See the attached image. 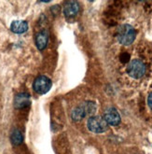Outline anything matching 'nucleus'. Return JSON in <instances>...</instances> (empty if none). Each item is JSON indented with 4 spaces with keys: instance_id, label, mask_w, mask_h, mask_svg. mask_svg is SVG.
<instances>
[{
    "instance_id": "nucleus-2",
    "label": "nucleus",
    "mask_w": 152,
    "mask_h": 154,
    "mask_svg": "<svg viewBox=\"0 0 152 154\" xmlns=\"http://www.w3.org/2000/svg\"><path fill=\"white\" fill-rule=\"evenodd\" d=\"M96 110V106L93 102H85L79 106L76 107L71 113V118L74 122H79L83 120L86 116L92 115Z\"/></svg>"
},
{
    "instance_id": "nucleus-9",
    "label": "nucleus",
    "mask_w": 152,
    "mask_h": 154,
    "mask_svg": "<svg viewBox=\"0 0 152 154\" xmlns=\"http://www.w3.org/2000/svg\"><path fill=\"white\" fill-rule=\"evenodd\" d=\"M49 41V33L46 30L40 31L37 35H35V45L39 51H43L47 47Z\"/></svg>"
},
{
    "instance_id": "nucleus-5",
    "label": "nucleus",
    "mask_w": 152,
    "mask_h": 154,
    "mask_svg": "<svg viewBox=\"0 0 152 154\" xmlns=\"http://www.w3.org/2000/svg\"><path fill=\"white\" fill-rule=\"evenodd\" d=\"M33 88L38 94H45L51 88V80L46 76H38L34 80Z\"/></svg>"
},
{
    "instance_id": "nucleus-4",
    "label": "nucleus",
    "mask_w": 152,
    "mask_h": 154,
    "mask_svg": "<svg viewBox=\"0 0 152 154\" xmlns=\"http://www.w3.org/2000/svg\"><path fill=\"white\" fill-rule=\"evenodd\" d=\"M127 73L132 79H140L146 73V66L140 60H132L127 66Z\"/></svg>"
},
{
    "instance_id": "nucleus-10",
    "label": "nucleus",
    "mask_w": 152,
    "mask_h": 154,
    "mask_svg": "<svg viewBox=\"0 0 152 154\" xmlns=\"http://www.w3.org/2000/svg\"><path fill=\"white\" fill-rule=\"evenodd\" d=\"M11 30L15 34H23L28 30V23L26 21H13L11 24Z\"/></svg>"
},
{
    "instance_id": "nucleus-1",
    "label": "nucleus",
    "mask_w": 152,
    "mask_h": 154,
    "mask_svg": "<svg viewBox=\"0 0 152 154\" xmlns=\"http://www.w3.org/2000/svg\"><path fill=\"white\" fill-rule=\"evenodd\" d=\"M135 35H136V33H135V28L129 24L120 25L117 32L118 41L120 44L125 45V46H128V45L132 44L135 38Z\"/></svg>"
},
{
    "instance_id": "nucleus-11",
    "label": "nucleus",
    "mask_w": 152,
    "mask_h": 154,
    "mask_svg": "<svg viewBox=\"0 0 152 154\" xmlns=\"http://www.w3.org/2000/svg\"><path fill=\"white\" fill-rule=\"evenodd\" d=\"M11 141L14 146H19V145H21L23 141V137L22 132L18 129L13 130L11 135Z\"/></svg>"
},
{
    "instance_id": "nucleus-7",
    "label": "nucleus",
    "mask_w": 152,
    "mask_h": 154,
    "mask_svg": "<svg viewBox=\"0 0 152 154\" xmlns=\"http://www.w3.org/2000/svg\"><path fill=\"white\" fill-rule=\"evenodd\" d=\"M30 104V95L26 93L18 94L14 98V106L17 109H22Z\"/></svg>"
},
{
    "instance_id": "nucleus-12",
    "label": "nucleus",
    "mask_w": 152,
    "mask_h": 154,
    "mask_svg": "<svg viewBox=\"0 0 152 154\" xmlns=\"http://www.w3.org/2000/svg\"><path fill=\"white\" fill-rule=\"evenodd\" d=\"M147 104H148L149 107L152 109V93L148 95V98H147Z\"/></svg>"
},
{
    "instance_id": "nucleus-8",
    "label": "nucleus",
    "mask_w": 152,
    "mask_h": 154,
    "mask_svg": "<svg viewBox=\"0 0 152 154\" xmlns=\"http://www.w3.org/2000/svg\"><path fill=\"white\" fill-rule=\"evenodd\" d=\"M79 12V4L77 1H67L64 6V14L70 18L75 17Z\"/></svg>"
},
{
    "instance_id": "nucleus-6",
    "label": "nucleus",
    "mask_w": 152,
    "mask_h": 154,
    "mask_svg": "<svg viewBox=\"0 0 152 154\" xmlns=\"http://www.w3.org/2000/svg\"><path fill=\"white\" fill-rule=\"evenodd\" d=\"M104 119L108 125H119L120 122V116L118 110L114 107H109L105 111Z\"/></svg>"
},
{
    "instance_id": "nucleus-3",
    "label": "nucleus",
    "mask_w": 152,
    "mask_h": 154,
    "mask_svg": "<svg viewBox=\"0 0 152 154\" xmlns=\"http://www.w3.org/2000/svg\"><path fill=\"white\" fill-rule=\"evenodd\" d=\"M87 127L93 133L102 134L108 129V124L106 123L105 119L100 116H92L88 119Z\"/></svg>"
}]
</instances>
